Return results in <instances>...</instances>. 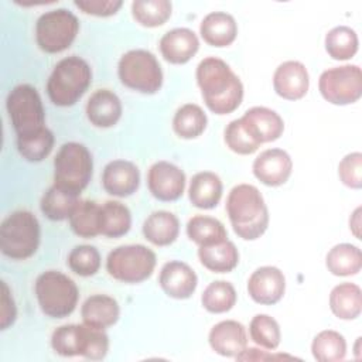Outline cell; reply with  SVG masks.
Masks as SVG:
<instances>
[{
    "instance_id": "obj_1",
    "label": "cell",
    "mask_w": 362,
    "mask_h": 362,
    "mask_svg": "<svg viewBox=\"0 0 362 362\" xmlns=\"http://www.w3.org/2000/svg\"><path fill=\"white\" fill-rule=\"evenodd\" d=\"M197 83L206 107L215 115L235 112L243 99L239 76L221 58L206 57L197 66Z\"/></svg>"
},
{
    "instance_id": "obj_2",
    "label": "cell",
    "mask_w": 362,
    "mask_h": 362,
    "mask_svg": "<svg viewBox=\"0 0 362 362\" xmlns=\"http://www.w3.org/2000/svg\"><path fill=\"white\" fill-rule=\"evenodd\" d=\"M226 212L235 233L243 240L260 238L269 226L266 202L255 185H235L226 198Z\"/></svg>"
},
{
    "instance_id": "obj_3",
    "label": "cell",
    "mask_w": 362,
    "mask_h": 362,
    "mask_svg": "<svg viewBox=\"0 0 362 362\" xmlns=\"http://www.w3.org/2000/svg\"><path fill=\"white\" fill-rule=\"evenodd\" d=\"M90 82L89 64L78 55H71L54 66L47 82V93L55 106H72L83 96Z\"/></svg>"
},
{
    "instance_id": "obj_4",
    "label": "cell",
    "mask_w": 362,
    "mask_h": 362,
    "mask_svg": "<svg viewBox=\"0 0 362 362\" xmlns=\"http://www.w3.org/2000/svg\"><path fill=\"white\" fill-rule=\"evenodd\" d=\"M51 346L61 356H83L90 361H100L107 355L109 337L105 329L85 322L66 324L52 332Z\"/></svg>"
},
{
    "instance_id": "obj_5",
    "label": "cell",
    "mask_w": 362,
    "mask_h": 362,
    "mask_svg": "<svg viewBox=\"0 0 362 362\" xmlns=\"http://www.w3.org/2000/svg\"><path fill=\"white\" fill-rule=\"evenodd\" d=\"M40 222L30 211H14L1 222L0 249L13 260L31 257L40 246Z\"/></svg>"
},
{
    "instance_id": "obj_6",
    "label": "cell",
    "mask_w": 362,
    "mask_h": 362,
    "mask_svg": "<svg viewBox=\"0 0 362 362\" xmlns=\"http://www.w3.org/2000/svg\"><path fill=\"white\" fill-rule=\"evenodd\" d=\"M93 173L90 151L81 143H64L54 158V184L75 195L88 187Z\"/></svg>"
},
{
    "instance_id": "obj_7",
    "label": "cell",
    "mask_w": 362,
    "mask_h": 362,
    "mask_svg": "<svg viewBox=\"0 0 362 362\" xmlns=\"http://www.w3.org/2000/svg\"><path fill=\"white\" fill-rule=\"evenodd\" d=\"M35 296L41 311L51 318H65L74 313L79 298L75 281L58 270H47L35 280Z\"/></svg>"
},
{
    "instance_id": "obj_8",
    "label": "cell",
    "mask_w": 362,
    "mask_h": 362,
    "mask_svg": "<svg viewBox=\"0 0 362 362\" xmlns=\"http://www.w3.org/2000/svg\"><path fill=\"white\" fill-rule=\"evenodd\" d=\"M117 75L129 89L153 95L163 85V71L156 55L147 49H130L119 59Z\"/></svg>"
},
{
    "instance_id": "obj_9",
    "label": "cell",
    "mask_w": 362,
    "mask_h": 362,
    "mask_svg": "<svg viewBox=\"0 0 362 362\" xmlns=\"http://www.w3.org/2000/svg\"><path fill=\"white\" fill-rule=\"evenodd\" d=\"M156 253L144 245H122L106 259V270L117 281L136 284L147 280L156 267Z\"/></svg>"
},
{
    "instance_id": "obj_10",
    "label": "cell",
    "mask_w": 362,
    "mask_h": 362,
    "mask_svg": "<svg viewBox=\"0 0 362 362\" xmlns=\"http://www.w3.org/2000/svg\"><path fill=\"white\" fill-rule=\"evenodd\" d=\"M6 107L17 137L31 134L45 126L42 100L33 85L14 86L7 95Z\"/></svg>"
},
{
    "instance_id": "obj_11",
    "label": "cell",
    "mask_w": 362,
    "mask_h": 362,
    "mask_svg": "<svg viewBox=\"0 0 362 362\" xmlns=\"http://www.w3.org/2000/svg\"><path fill=\"white\" fill-rule=\"evenodd\" d=\"M79 31L76 16L66 8H54L42 13L35 23L38 47L48 54H58L71 47Z\"/></svg>"
},
{
    "instance_id": "obj_12",
    "label": "cell",
    "mask_w": 362,
    "mask_h": 362,
    "mask_svg": "<svg viewBox=\"0 0 362 362\" xmlns=\"http://www.w3.org/2000/svg\"><path fill=\"white\" fill-rule=\"evenodd\" d=\"M322 98L332 105H351L362 96V71L358 65L325 69L318 79Z\"/></svg>"
},
{
    "instance_id": "obj_13",
    "label": "cell",
    "mask_w": 362,
    "mask_h": 362,
    "mask_svg": "<svg viewBox=\"0 0 362 362\" xmlns=\"http://www.w3.org/2000/svg\"><path fill=\"white\" fill-rule=\"evenodd\" d=\"M147 185L154 198L164 202L177 201L184 194L185 174L170 161H157L148 168Z\"/></svg>"
},
{
    "instance_id": "obj_14",
    "label": "cell",
    "mask_w": 362,
    "mask_h": 362,
    "mask_svg": "<svg viewBox=\"0 0 362 362\" xmlns=\"http://www.w3.org/2000/svg\"><path fill=\"white\" fill-rule=\"evenodd\" d=\"M286 291V277L274 266H262L256 269L247 280V293L250 298L263 305L279 303Z\"/></svg>"
},
{
    "instance_id": "obj_15",
    "label": "cell",
    "mask_w": 362,
    "mask_h": 362,
    "mask_svg": "<svg viewBox=\"0 0 362 362\" xmlns=\"http://www.w3.org/2000/svg\"><path fill=\"white\" fill-rule=\"evenodd\" d=\"M255 177L267 187L283 185L291 175L293 161L287 151L281 148H267L253 161Z\"/></svg>"
},
{
    "instance_id": "obj_16",
    "label": "cell",
    "mask_w": 362,
    "mask_h": 362,
    "mask_svg": "<svg viewBox=\"0 0 362 362\" xmlns=\"http://www.w3.org/2000/svg\"><path fill=\"white\" fill-rule=\"evenodd\" d=\"M102 185L103 189L113 197H130L140 185V171L132 161L113 160L103 168Z\"/></svg>"
},
{
    "instance_id": "obj_17",
    "label": "cell",
    "mask_w": 362,
    "mask_h": 362,
    "mask_svg": "<svg viewBox=\"0 0 362 362\" xmlns=\"http://www.w3.org/2000/svg\"><path fill=\"white\" fill-rule=\"evenodd\" d=\"M158 283L163 291L177 300L189 298L198 284V277L192 267L180 260L167 262L158 276Z\"/></svg>"
},
{
    "instance_id": "obj_18",
    "label": "cell",
    "mask_w": 362,
    "mask_h": 362,
    "mask_svg": "<svg viewBox=\"0 0 362 362\" xmlns=\"http://www.w3.org/2000/svg\"><path fill=\"white\" fill-rule=\"evenodd\" d=\"M310 86V76L305 65L300 61L280 64L273 75L276 93L287 100H298L305 96Z\"/></svg>"
},
{
    "instance_id": "obj_19",
    "label": "cell",
    "mask_w": 362,
    "mask_h": 362,
    "mask_svg": "<svg viewBox=\"0 0 362 362\" xmlns=\"http://www.w3.org/2000/svg\"><path fill=\"white\" fill-rule=\"evenodd\" d=\"M246 130L260 144L277 140L284 132V122L280 115L264 106H253L240 117Z\"/></svg>"
},
{
    "instance_id": "obj_20",
    "label": "cell",
    "mask_w": 362,
    "mask_h": 362,
    "mask_svg": "<svg viewBox=\"0 0 362 362\" xmlns=\"http://www.w3.org/2000/svg\"><path fill=\"white\" fill-rule=\"evenodd\" d=\"M211 348L226 358H236L247 345L245 327L235 320H225L215 324L208 335Z\"/></svg>"
},
{
    "instance_id": "obj_21",
    "label": "cell",
    "mask_w": 362,
    "mask_h": 362,
    "mask_svg": "<svg viewBox=\"0 0 362 362\" xmlns=\"http://www.w3.org/2000/svg\"><path fill=\"white\" fill-rule=\"evenodd\" d=\"M197 34L185 27L167 31L160 40V52L170 64H187L198 51Z\"/></svg>"
},
{
    "instance_id": "obj_22",
    "label": "cell",
    "mask_w": 362,
    "mask_h": 362,
    "mask_svg": "<svg viewBox=\"0 0 362 362\" xmlns=\"http://www.w3.org/2000/svg\"><path fill=\"white\" fill-rule=\"evenodd\" d=\"M86 117L96 127H112L122 116V102L119 96L109 89L95 90L86 102Z\"/></svg>"
},
{
    "instance_id": "obj_23",
    "label": "cell",
    "mask_w": 362,
    "mask_h": 362,
    "mask_svg": "<svg viewBox=\"0 0 362 362\" xmlns=\"http://www.w3.org/2000/svg\"><path fill=\"white\" fill-rule=\"evenodd\" d=\"M199 34L212 47H228L236 40L238 24L229 13L212 11L202 18Z\"/></svg>"
},
{
    "instance_id": "obj_24",
    "label": "cell",
    "mask_w": 362,
    "mask_h": 362,
    "mask_svg": "<svg viewBox=\"0 0 362 362\" xmlns=\"http://www.w3.org/2000/svg\"><path fill=\"white\" fill-rule=\"evenodd\" d=\"M81 315L85 324L99 329H106L117 322L120 307L119 303L110 296L93 294L82 304Z\"/></svg>"
},
{
    "instance_id": "obj_25",
    "label": "cell",
    "mask_w": 362,
    "mask_h": 362,
    "mask_svg": "<svg viewBox=\"0 0 362 362\" xmlns=\"http://www.w3.org/2000/svg\"><path fill=\"white\" fill-rule=\"evenodd\" d=\"M222 191V181L215 173L201 171L191 178L188 197L194 206L199 209H212L219 204Z\"/></svg>"
},
{
    "instance_id": "obj_26",
    "label": "cell",
    "mask_w": 362,
    "mask_h": 362,
    "mask_svg": "<svg viewBox=\"0 0 362 362\" xmlns=\"http://www.w3.org/2000/svg\"><path fill=\"white\" fill-rule=\"evenodd\" d=\"M180 221L168 211L151 212L143 223L144 238L156 246H168L178 238Z\"/></svg>"
},
{
    "instance_id": "obj_27",
    "label": "cell",
    "mask_w": 362,
    "mask_h": 362,
    "mask_svg": "<svg viewBox=\"0 0 362 362\" xmlns=\"http://www.w3.org/2000/svg\"><path fill=\"white\" fill-rule=\"evenodd\" d=\"M198 257L202 266L214 273H229L239 263V252L235 243L228 239L219 243L199 246Z\"/></svg>"
},
{
    "instance_id": "obj_28",
    "label": "cell",
    "mask_w": 362,
    "mask_h": 362,
    "mask_svg": "<svg viewBox=\"0 0 362 362\" xmlns=\"http://www.w3.org/2000/svg\"><path fill=\"white\" fill-rule=\"evenodd\" d=\"M329 308L341 320H355L362 310V291L355 283H341L331 290Z\"/></svg>"
},
{
    "instance_id": "obj_29",
    "label": "cell",
    "mask_w": 362,
    "mask_h": 362,
    "mask_svg": "<svg viewBox=\"0 0 362 362\" xmlns=\"http://www.w3.org/2000/svg\"><path fill=\"white\" fill-rule=\"evenodd\" d=\"M68 219L71 229L79 238L89 239L100 235V205L95 201L79 199Z\"/></svg>"
},
{
    "instance_id": "obj_30",
    "label": "cell",
    "mask_w": 362,
    "mask_h": 362,
    "mask_svg": "<svg viewBox=\"0 0 362 362\" xmlns=\"http://www.w3.org/2000/svg\"><path fill=\"white\" fill-rule=\"evenodd\" d=\"M325 266L334 276H354L362 267L361 249L351 243L335 245L325 257Z\"/></svg>"
},
{
    "instance_id": "obj_31",
    "label": "cell",
    "mask_w": 362,
    "mask_h": 362,
    "mask_svg": "<svg viewBox=\"0 0 362 362\" xmlns=\"http://www.w3.org/2000/svg\"><path fill=\"white\" fill-rule=\"evenodd\" d=\"M132 226L129 208L119 201H106L100 205V235L106 238H120Z\"/></svg>"
},
{
    "instance_id": "obj_32",
    "label": "cell",
    "mask_w": 362,
    "mask_h": 362,
    "mask_svg": "<svg viewBox=\"0 0 362 362\" xmlns=\"http://www.w3.org/2000/svg\"><path fill=\"white\" fill-rule=\"evenodd\" d=\"M187 235L198 246H208L228 239L223 223L208 215L192 216L187 223Z\"/></svg>"
},
{
    "instance_id": "obj_33",
    "label": "cell",
    "mask_w": 362,
    "mask_h": 362,
    "mask_svg": "<svg viewBox=\"0 0 362 362\" xmlns=\"http://www.w3.org/2000/svg\"><path fill=\"white\" fill-rule=\"evenodd\" d=\"M206 115L195 103H185L177 109L173 119V129L181 139H195L206 129Z\"/></svg>"
},
{
    "instance_id": "obj_34",
    "label": "cell",
    "mask_w": 362,
    "mask_h": 362,
    "mask_svg": "<svg viewBox=\"0 0 362 362\" xmlns=\"http://www.w3.org/2000/svg\"><path fill=\"white\" fill-rule=\"evenodd\" d=\"M79 201V195H75L69 191L52 185L42 195L40 208L41 212L51 221H65L72 214L75 205Z\"/></svg>"
},
{
    "instance_id": "obj_35",
    "label": "cell",
    "mask_w": 362,
    "mask_h": 362,
    "mask_svg": "<svg viewBox=\"0 0 362 362\" xmlns=\"http://www.w3.org/2000/svg\"><path fill=\"white\" fill-rule=\"evenodd\" d=\"M311 352L318 362H338L346 355V341L338 331L324 329L314 337Z\"/></svg>"
},
{
    "instance_id": "obj_36",
    "label": "cell",
    "mask_w": 362,
    "mask_h": 362,
    "mask_svg": "<svg viewBox=\"0 0 362 362\" xmlns=\"http://www.w3.org/2000/svg\"><path fill=\"white\" fill-rule=\"evenodd\" d=\"M325 51L332 59H351L358 51V35L348 25H337L325 35Z\"/></svg>"
},
{
    "instance_id": "obj_37",
    "label": "cell",
    "mask_w": 362,
    "mask_h": 362,
    "mask_svg": "<svg viewBox=\"0 0 362 362\" xmlns=\"http://www.w3.org/2000/svg\"><path fill=\"white\" fill-rule=\"evenodd\" d=\"M52 147L54 134L47 126L31 134L17 137L18 153L23 156V158L31 163H38L47 158L52 151Z\"/></svg>"
},
{
    "instance_id": "obj_38",
    "label": "cell",
    "mask_w": 362,
    "mask_h": 362,
    "mask_svg": "<svg viewBox=\"0 0 362 362\" xmlns=\"http://www.w3.org/2000/svg\"><path fill=\"white\" fill-rule=\"evenodd\" d=\"M236 298L235 287L229 281L218 280L206 286L201 296V303L206 311L212 314H222L233 308Z\"/></svg>"
},
{
    "instance_id": "obj_39",
    "label": "cell",
    "mask_w": 362,
    "mask_h": 362,
    "mask_svg": "<svg viewBox=\"0 0 362 362\" xmlns=\"http://www.w3.org/2000/svg\"><path fill=\"white\" fill-rule=\"evenodd\" d=\"M171 8L168 0H136L132 3L133 18L148 28L163 25L170 18Z\"/></svg>"
},
{
    "instance_id": "obj_40",
    "label": "cell",
    "mask_w": 362,
    "mask_h": 362,
    "mask_svg": "<svg viewBox=\"0 0 362 362\" xmlns=\"http://www.w3.org/2000/svg\"><path fill=\"white\" fill-rule=\"evenodd\" d=\"M249 334L255 344L266 349H276L281 339L279 322L267 314H256L249 324Z\"/></svg>"
},
{
    "instance_id": "obj_41",
    "label": "cell",
    "mask_w": 362,
    "mask_h": 362,
    "mask_svg": "<svg viewBox=\"0 0 362 362\" xmlns=\"http://www.w3.org/2000/svg\"><path fill=\"white\" fill-rule=\"evenodd\" d=\"M66 263L75 274L89 277L98 273L100 267V255L95 246L79 245L69 252Z\"/></svg>"
},
{
    "instance_id": "obj_42",
    "label": "cell",
    "mask_w": 362,
    "mask_h": 362,
    "mask_svg": "<svg viewBox=\"0 0 362 362\" xmlns=\"http://www.w3.org/2000/svg\"><path fill=\"white\" fill-rule=\"evenodd\" d=\"M223 139L229 150L236 154H252L260 147V143L250 136L240 119H235L226 126Z\"/></svg>"
},
{
    "instance_id": "obj_43",
    "label": "cell",
    "mask_w": 362,
    "mask_h": 362,
    "mask_svg": "<svg viewBox=\"0 0 362 362\" xmlns=\"http://www.w3.org/2000/svg\"><path fill=\"white\" fill-rule=\"evenodd\" d=\"M338 175L342 184L359 189L362 187V154L359 151L346 154L338 165Z\"/></svg>"
},
{
    "instance_id": "obj_44",
    "label": "cell",
    "mask_w": 362,
    "mask_h": 362,
    "mask_svg": "<svg viewBox=\"0 0 362 362\" xmlns=\"http://www.w3.org/2000/svg\"><path fill=\"white\" fill-rule=\"evenodd\" d=\"M74 4L85 14L96 17H109L122 7V0H75Z\"/></svg>"
},
{
    "instance_id": "obj_45",
    "label": "cell",
    "mask_w": 362,
    "mask_h": 362,
    "mask_svg": "<svg viewBox=\"0 0 362 362\" xmlns=\"http://www.w3.org/2000/svg\"><path fill=\"white\" fill-rule=\"evenodd\" d=\"M1 288H3V291H1V322H0V327H1V329H7L16 321L17 308H16V303L11 296V291L6 281H1Z\"/></svg>"
},
{
    "instance_id": "obj_46",
    "label": "cell",
    "mask_w": 362,
    "mask_h": 362,
    "mask_svg": "<svg viewBox=\"0 0 362 362\" xmlns=\"http://www.w3.org/2000/svg\"><path fill=\"white\" fill-rule=\"evenodd\" d=\"M359 214H361V208H356L355 212L352 214L351 219H349V228L352 229L354 235H355L358 239H361V238H359V236H361V233H359V225H361V222H359V219H361Z\"/></svg>"
}]
</instances>
